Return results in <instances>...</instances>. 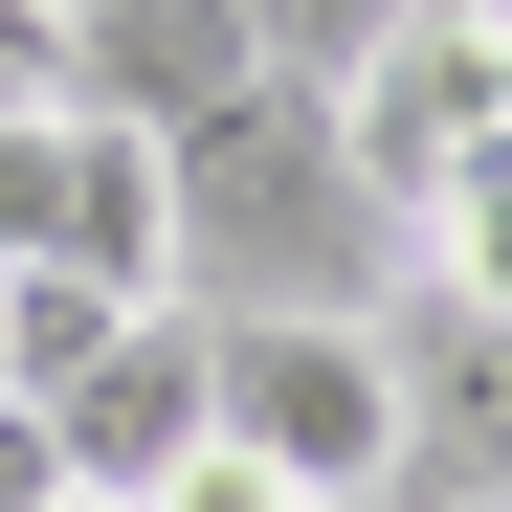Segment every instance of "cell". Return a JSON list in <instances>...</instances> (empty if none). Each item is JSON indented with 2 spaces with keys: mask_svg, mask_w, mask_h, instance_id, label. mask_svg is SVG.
I'll list each match as a JSON object with an SVG mask.
<instances>
[{
  "mask_svg": "<svg viewBox=\"0 0 512 512\" xmlns=\"http://www.w3.org/2000/svg\"><path fill=\"white\" fill-rule=\"evenodd\" d=\"M401 223L357 201L312 90H223L201 134H156V290L179 312H379Z\"/></svg>",
  "mask_w": 512,
  "mask_h": 512,
  "instance_id": "6da1fadb",
  "label": "cell"
},
{
  "mask_svg": "<svg viewBox=\"0 0 512 512\" xmlns=\"http://www.w3.org/2000/svg\"><path fill=\"white\" fill-rule=\"evenodd\" d=\"M201 423L290 512H379L423 468V401H401V334L379 312H201Z\"/></svg>",
  "mask_w": 512,
  "mask_h": 512,
  "instance_id": "7a4b0ae2",
  "label": "cell"
},
{
  "mask_svg": "<svg viewBox=\"0 0 512 512\" xmlns=\"http://www.w3.org/2000/svg\"><path fill=\"white\" fill-rule=\"evenodd\" d=\"M312 112H334V156H357V201H379V223H423L468 156H512V0H423V23H401V45H357Z\"/></svg>",
  "mask_w": 512,
  "mask_h": 512,
  "instance_id": "3957f363",
  "label": "cell"
},
{
  "mask_svg": "<svg viewBox=\"0 0 512 512\" xmlns=\"http://www.w3.org/2000/svg\"><path fill=\"white\" fill-rule=\"evenodd\" d=\"M0 268H90V290H156V134L23 90L0 112ZM179 312V290H156Z\"/></svg>",
  "mask_w": 512,
  "mask_h": 512,
  "instance_id": "277c9868",
  "label": "cell"
},
{
  "mask_svg": "<svg viewBox=\"0 0 512 512\" xmlns=\"http://www.w3.org/2000/svg\"><path fill=\"white\" fill-rule=\"evenodd\" d=\"M23 423H45V468L90 490V512H134V490L179 468V446H223V423H201V312H134L112 357H67Z\"/></svg>",
  "mask_w": 512,
  "mask_h": 512,
  "instance_id": "5b68a950",
  "label": "cell"
},
{
  "mask_svg": "<svg viewBox=\"0 0 512 512\" xmlns=\"http://www.w3.org/2000/svg\"><path fill=\"white\" fill-rule=\"evenodd\" d=\"M45 90L112 134H201L223 90H268V45H245V0H90V23H45Z\"/></svg>",
  "mask_w": 512,
  "mask_h": 512,
  "instance_id": "8992f818",
  "label": "cell"
},
{
  "mask_svg": "<svg viewBox=\"0 0 512 512\" xmlns=\"http://www.w3.org/2000/svg\"><path fill=\"white\" fill-rule=\"evenodd\" d=\"M401 268H423V290H446L468 334H512V156H468V179H446V201H423V223H401Z\"/></svg>",
  "mask_w": 512,
  "mask_h": 512,
  "instance_id": "52a82bcc",
  "label": "cell"
},
{
  "mask_svg": "<svg viewBox=\"0 0 512 512\" xmlns=\"http://www.w3.org/2000/svg\"><path fill=\"white\" fill-rule=\"evenodd\" d=\"M401 401H423V446H468V512H512V334L446 312V357H401Z\"/></svg>",
  "mask_w": 512,
  "mask_h": 512,
  "instance_id": "ba28073f",
  "label": "cell"
},
{
  "mask_svg": "<svg viewBox=\"0 0 512 512\" xmlns=\"http://www.w3.org/2000/svg\"><path fill=\"white\" fill-rule=\"evenodd\" d=\"M156 290H90V268H0V401H45L67 357H112Z\"/></svg>",
  "mask_w": 512,
  "mask_h": 512,
  "instance_id": "9c48e42d",
  "label": "cell"
},
{
  "mask_svg": "<svg viewBox=\"0 0 512 512\" xmlns=\"http://www.w3.org/2000/svg\"><path fill=\"white\" fill-rule=\"evenodd\" d=\"M423 0H245V45H268V90H334L357 45H401Z\"/></svg>",
  "mask_w": 512,
  "mask_h": 512,
  "instance_id": "30bf717a",
  "label": "cell"
},
{
  "mask_svg": "<svg viewBox=\"0 0 512 512\" xmlns=\"http://www.w3.org/2000/svg\"><path fill=\"white\" fill-rule=\"evenodd\" d=\"M134 512H290V490H268V468H245V446H179V468H156Z\"/></svg>",
  "mask_w": 512,
  "mask_h": 512,
  "instance_id": "8fae6325",
  "label": "cell"
},
{
  "mask_svg": "<svg viewBox=\"0 0 512 512\" xmlns=\"http://www.w3.org/2000/svg\"><path fill=\"white\" fill-rule=\"evenodd\" d=\"M0 512H67V468H45V423L0 401Z\"/></svg>",
  "mask_w": 512,
  "mask_h": 512,
  "instance_id": "7c38bea8",
  "label": "cell"
},
{
  "mask_svg": "<svg viewBox=\"0 0 512 512\" xmlns=\"http://www.w3.org/2000/svg\"><path fill=\"white\" fill-rule=\"evenodd\" d=\"M45 90V0H0V112H23Z\"/></svg>",
  "mask_w": 512,
  "mask_h": 512,
  "instance_id": "4fadbf2b",
  "label": "cell"
},
{
  "mask_svg": "<svg viewBox=\"0 0 512 512\" xmlns=\"http://www.w3.org/2000/svg\"><path fill=\"white\" fill-rule=\"evenodd\" d=\"M45 23H90V0H45Z\"/></svg>",
  "mask_w": 512,
  "mask_h": 512,
  "instance_id": "5bb4252c",
  "label": "cell"
},
{
  "mask_svg": "<svg viewBox=\"0 0 512 512\" xmlns=\"http://www.w3.org/2000/svg\"><path fill=\"white\" fill-rule=\"evenodd\" d=\"M67 512H90V490H67Z\"/></svg>",
  "mask_w": 512,
  "mask_h": 512,
  "instance_id": "9a60e30c",
  "label": "cell"
}]
</instances>
